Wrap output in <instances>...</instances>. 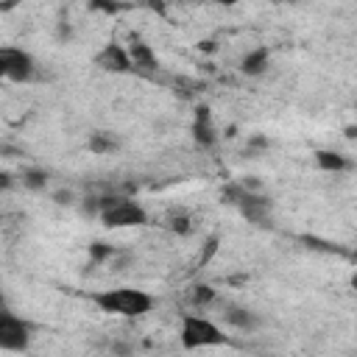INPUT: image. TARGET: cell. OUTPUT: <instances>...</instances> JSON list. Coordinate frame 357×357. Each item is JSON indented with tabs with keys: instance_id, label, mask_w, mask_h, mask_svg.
<instances>
[{
	"instance_id": "277c9868",
	"label": "cell",
	"mask_w": 357,
	"mask_h": 357,
	"mask_svg": "<svg viewBox=\"0 0 357 357\" xmlns=\"http://www.w3.org/2000/svg\"><path fill=\"white\" fill-rule=\"evenodd\" d=\"M226 198H229V204H234L237 209H240V215L248 220V223H254V226H271L273 223V218H271V209H273V204H271V198L268 195H262V192H251V190H245L243 184L237 187H226Z\"/></svg>"
},
{
	"instance_id": "4fadbf2b",
	"label": "cell",
	"mask_w": 357,
	"mask_h": 357,
	"mask_svg": "<svg viewBox=\"0 0 357 357\" xmlns=\"http://www.w3.org/2000/svg\"><path fill=\"white\" fill-rule=\"evenodd\" d=\"M86 148L92 153H112V151H117V137H112L109 131H95V134H89Z\"/></svg>"
},
{
	"instance_id": "8fae6325",
	"label": "cell",
	"mask_w": 357,
	"mask_h": 357,
	"mask_svg": "<svg viewBox=\"0 0 357 357\" xmlns=\"http://www.w3.org/2000/svg\"><path fill=\"white\" fill-rule=\"evenodd\" d=\"M268 61H271V53H268V47H254V50H248V53L243 56V61H240V70H243V75H248V78H257V75H262V73L268 70Z\"/></svg>"
},
{
	"instance_id": "30bf717a",
	"label": "cell",
	"mask_w": 357,
	"mask_h": 357,
	"mask_svg": "<svg viewBox=\"0 0 357 357\" xmlns=\"http://www.w3.org/2000/svg\"><path fill=\"white\" fill-rule=\"evenodd\" d=\"M223 318H226L229 326H234L240 332H254L259 326V315L251 312V310H245V307H226L223 310Z\"/></svg>"
},
{
	"instance_id": "5b68a950",
	"label": "cell",
	"mask_w": 357,
	"mask_h": 357,
	"mask_svg": "<svg viewBox=\"0 0 357 357\" xmlns=\"http://www.w3.org/2000/svg\"><path fill=\"white\" fill-rule=\"evenodd\" d=\"M31 337H33V326L14 315L11 310H3L0 312V349L3 351H25L31 346Z\"/></svg>"
},
{
	"instance_id": "ac0fdd59",
	"label": "cell",
	"mask_w": 357,
	"mask_h": 357,
	"mask_svg": "<svg viewBox=\"0 0 357 357\" xmlns=\"http://www.w3.org/2000/svg\"><path fill=\"white\" fill-rule=\"evenodd\" d=\"M112 349H114L117 354H123V357H128V354H131V349H128V346H123V343H114Z\"/></svg>"
},
{
	"instance_id": "5bb4252c",
	"label": "cell",
	"mask_w": 357,
	"mask_h": 357,
	"mask_svg": "<svg viewBox=\"0 0 357 357\" xmlns=\"http://www.w3.org/2000/svg\"><path fill=\"white\" fill-rule=\"evenodd\" d=\"M22 187H28V190H45L47 187V170H42V167H28V170H22Z\"/></svg>"
},
{
	"instance_id": "2e32d148",
	"label": "cell",
	"mask_w": 357,
	"mask_h": 357,
	"mask_svg": "<svg viewBox=\"0 0 357 357\" xmlns=\"http://www.w3.org/2000/svg\"><path fill=\"white\" fill-rule=\"evenodd\" d=\"M89 257H92L95 262H103V259L114 257V248L106 245V243H92V245H89Z\"/></svg>"
},
{
	"instance_id": "9a60e30c",
	"label": "cell",
	"mask_w": 357,
	"mask_h": 357,
	"mask_svg": "<svg viewBox=\"0 0 357 357\" xmlns=\"http://www.w3.org/2000/svg\"><path fill=\"white\" fill-rule=\"evenodd\" d=\"M215 296H218V293H215V287H209V284H195L190 298H192V304H195V307H206V304H212V301H215Z\"/></svg>"
},
{
	"instance_id": "d6986e66",
	"label": "cell",
	"mask_w": 357,
	"mask_h": 357,
	"mask_svg": "<svg viewBox=\"0 0 357 357\" xmlns=\"http://www.w3.org/2000/svg\"><path fill=\"white\" fill-rule=\"evenodd\" d=\"M56 201L59 204H70V192H56Z\"/></svg>"
},
{
	"instance_id": "e0dca14e",
	"label": "cell",
	"mask_w": 357,
	"mask_h": 357,
	"mask_svg": "<svg viewBox=\"0 0 357 357\" xmlns=\"http://www.w3.org/2000/svg\"><path fill=\"white\" fill-rule=\"evenodd\" d=\"M170 229H173V231H190V220H187L184 215H181V218H173V220H170Z\"/></svg>"
},
{
	"instance_id": "52a82bcc",
	"label": "cell",
	"mask_w": 357,
	"mask_h": 357,
	"mask_svg": "<svg viewBox=\"0 0 357 357\" xmlns=\"http://www.w3.org/2000/svg\"><path fill=\"white\" fill-rule=\"evenodd\" d=\"M95 64L106 73H131L134 64H131V56H128V47L117 45V42H109L103 45V50L95 56Z\"/></svg>"
},
{
	"instance_id": "3957f363",
	"label": "cell",
	"mask_w": 357,
	"mask_h": 357,
	"mask_svg": "<svg viewBox=\"0 0 357 357\" xmlns=\"http://www.w3.org/2000/svg\"><path fill=\"white\" fill-rule=\"evenodd\" d=\"M178 340L184 349H209V346H229V335H223V329L204 318V315H184L181 318V329H178Z\"/></svg>"
},
{
	"instance_id": "9c48e42d",
	"label": "cell",
	"mask_w": 357,
	"mask_h": 357,
	"mask_svg": "<svg viewBox=\"0 0 357 357\" xmlns=\"http://www.w3.org/2000/svg\"><path fill=\"white\" fill-rule=\"evenodd\" d=\"M128 56H131L134 70H142V73H156V70H159L156 53H153L151 45L142 42L139 36H131V39H128Z\"/></svg>"
},
{
	"instance_id": "7a4b0ae2",
	"label": "cell",
	"mask_w": 357,
	"mask_h": 357,
	"mask_svg": "<svg viewBox=\"0 0 357 357\" xmlns=\"http://www.w3.org/2000/svg\"><path fill=\"white\" fill-rule=\"evenodd\" d=\"M98 215L106 229H137V226L148 223V212L137 201L120 198V195L98 198Z\"/></svg>"
},
{
	"instance_id": "7c38bea8",
	"label": "cell",
	"mask_w": 357,
	"mask_h": 357,
	"mask_svg": "<svg viewBox=\"0 0 357 357\" xmlns=\"http://www.w3.org/2000/svg\"><path fill=\"white\" fill-rule=\"evenodd\" d=\"M315 162H318V167L326 170V173H340V170L349 167L346 156L337 153V151H315Z\"/></svg>"
},
{
	"instance_id": "8992f818",
	"label": "cell",
	"mask_w": 357,
	"mask_h": 357,
	"mask_svg": "<svg viewBox=\"0 0 357 357\" xmlns=\"http://www.w3.org/2000/svg\"><path fill=\"white\" fill-rule=\"evenodd\" d=\"M36 73V64L31 59V53H25L22 47H0V75L6 81H14V84H25L31 81Z\"/></svg>"
},
{
	"instance_id": "ffe728a7",
	"label": "cell",
	"mask_w": 357,
	"mask_h": 357,
	"mask_svg": "<svg viewBox=\"0 0 357 357\" xmlns=\"http://www.w3.org/2000/svg\"><path fill=\"white\" fill-rule=\"evenodd\" d=\"M346 137H351V139H357V126H346Z\"/></svg>"
},
{
	"instance_id": "6da1fadb",
	"label": "cell",
	"mask_w": 357,
	"mask_h": 357,
	"mask_svg": "<svg viewBox=\"0 0 357 357\" xmlns=\"http://www.w3.org/2000/svg\"><path fill=\"white\" fill-rule=\"evenodd\" d=\"M89 301L100 312L117 315V318H139V315H145V312L153 310V296H148L145 290H137V287L95 290V293H89Z\"/></svg>"
},
{
	"instance_id": "ba28073f",
	"label": "cell",
	"mask_w": 357,
	"mask_h": 357,
	"mask_svg": "<svg viewBox=\"0 0 357 357\" xmlns=\"http://www.w3.org/2000/svg\"><path fill=\"white\" fill-rule=\"evenodd\" d=\"M192 139L201 148H212L218 142V131L212 126V112L209 106H198L195 109V120H192Z\"/></svg>"
}]
</instances>
